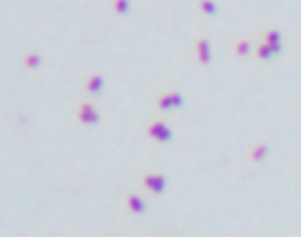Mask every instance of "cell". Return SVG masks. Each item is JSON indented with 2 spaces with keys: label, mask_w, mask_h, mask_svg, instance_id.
Listing matches in <instances>:
<instances>
[{
  "label": "cell",
  "mask_w": 301,
  "mask_h": 237,
  "mask_svg": "<svg viewBox=\"0 0 301 237\" xmlns=\"http://www.w3.org/2000/svg\"><path fill=\"white\" fill-rule=\"evenodd\" d=\"M147 135H150L154 142H162V145H167V142H172V127L165 122V120H150L147 122Z\"/></svg>",
  "instance_id": "6da1fadb"
},
{
  "label": "cell",
  "mask_w": 301,
  "mask_h": 237,
  "mask_svg": "<svg viewBox=\"0 0 301 237\" xmlns=\"http://www.w3.org/2000/svg\"><path fill=\"white\" fill-rule=\"evenodd\" d=\"M75 120L80 125H97L100 122V110L95 107L90 100H82L75 110Z\"/></svg>",
  "instance_id": "7a4b0ae2"
},
{
  "label": "cell",
  "mask_w": 301,
  "mask_h": 237,
  "mask_svg": "<svg viewBox=\"0 0 301 237\" xmlns=\"http://www.w3.org/2000/svg\"><path fill=\"white\" fill-rule=\"evenodd\" d=\"M140 182H142L145 190H150L152 195H162V192L167 190V178L159 175V173H145V175L140 178Z\"/></svg>",
  "instance_id": "3957f363"
},
{
  "label": "cell",
  "mask_w": 301,
  "mask_h": 237,
  "mask_svg": "<svg viewBox=\"0 0 301 237\" xmlns=\"http://www.w3.org/2000/svg\"><path fill=\"white\" fill-rule=\"evenodd\" d=\"M184 105V95L177 93V90H170V93H162L157 98V110H177Z\"/></svg>",
  "instance_id": "277c9868"
},
{
  "label": "cell",
  "mask_w": 301,
  "mask_h": 237,
  "mask_svg": "<svg viewBox=\"0 0 301 237\" xmlns=\"http://www.w3.org/2000/svg\"><path fill=\"white\" fill-rule=\"evenodd\" d=\"M194 55L197 60L202 62V65H209L212 62V40L207 35H199V38L194 40Z\"/></svg>",
  "instance_id": "5b68a950"
},
{
  "label": "cell",
  "mask_w": 301,
  "mask_h": 237,
  "mask_svg": "<svg viewBox=\"0 0 301 237\" xmlns=\"http://www.w3.org/2000/svg\"><path fill=\"white\" fill-rule=\"evenodd\" d=\"M125 205H127V210L132 215H145V210H147V202H145V198L140 192H127L125 195Z\"/></svg>",
  "instance_id": "8992f818"
},
{
  "label": "cell",
  "mask_w": 301,
  "mask_h": 237,
  "mask_svg": "<svg viewBox=\"0 0 301 237\" xmlns=\"http://www.w3.org/2000/svg\"><path fill=\"white\" fill-rule=\"evenodd\" d=\"M259 40L266 42V45H271V48H276V50H282V33L276 28H264Z\"/></svg>",
  "instance_id": "52a82bcc"
},
{
  "label": "cell",
  "mask_w": 301,
  "mask_h": 237,
  "mask_svg": "<svg viewBox=\"0 0 301 237\" xmlns=\"http://www.w3.org/2000/svg\"><path fill=\"white\" fill-rule=\"evenodd\" d=\"M105 88V75H100V73H92V75H87L85 80V93H90V95H97L100 90Z\"/></svg>",
  "instance_id": "ba28073f"
},
{
  "label": "cell",
  "mask_w": 301,
  "mask_h": 237,
  "mask_svg": "<svg viewBox=\"0 0 301 237\" xmlns=\"http://www.w3.org/2000/svg\"><path fill=\"white\" fill-rule=\"evenodd\" d=\"M266 155H269V145H266L264 140L254 142V145L249 147V160H251V162H264Z\"/></svg>",
  "instance_id": "9c48e42d"
},
{
  "label": "cell",
  "mask_w": 301,
  "mask_h": 237,
  "mask_svg": "<svg viewBox=\"0 0 301 237\" xmlns=\"http://www.w3.org/2000/svg\"><path fill=\"white\" fill-rule=\"evenodd\" d=\"M282 50H276V48H271V45H266V42H257V58H262V60H271V58H276Z\"/></svg>",
  "instance_id": "30bf717a"
},
{
  "label": "cell",
  "mask_w": 301,
  "mask_h": 237,
  "mask_svg": "<svg viewBox=\"0 0 301 237\" xmlns=\"http://www.w3.org/2000/svg\"><path fill=\"white\" fill-rule=\"evenodd\" d=\"M42 65V55L35 53V50H30V53H25L22 55V68H28V70H35Z\"/></svg>",
  "instance_id": "8fae6325"
},
{
  "label": "cell",
  "mask_w": 301,
  "mask_h": 237,
  "mask_svg": "<svg viewBox=\"0 0 301 237\" xmlns=\"http://www.w3.org/2000/svg\"><path fill=\"white\" fill-rule=\"evenodd\" d=\"M231 50H234V55H239V58H246V55H251V42H249V40H237Z\"/></svg>",
  "instance_id": "7c38bea8"
},
{
  "label": "cell",
  "mask_w": 301,
  "mask_h": 237,
  "mask_svg": "<svg viewBox=\"0 0 301 237\" xmlns=\"http://www.w3.org/2000/svg\"><path fill=\"white\" fill-rule=\"evenodd\" d=\"M130 3H125V0H117V3H112V10L114 13H120V15H125V13H130Z\"/></svg>",
  "instance_id": "4fadbf2b"
},
{
  "label": "cell",
  "mask_w": 301,
  "mask_h": 237,
  "mask_svg": "<svg viewBox=\"0 0 301 237\" xmlns=\"http://www.w3.org/2000/svg\"><path fill=\"white\" fill-rule=\"evenodd\" d=\"M199 10H202V13H209V15H214V13H217V3H199Z\"/></svg>",
  "instance_id": "5bb4252c"
},
{
  "label": "cell",
  "mask_w": 301,
  "mask_h": 237,
  "mask_svg": "<svg viewBox=\"0 0 301 237\" xmlns=\"http://www.w3.org/2000/svg\"><path fill=\"white\" fill-rule=\"evenodd\" d=\"M107 237H114V235H107Z\"/></svg>",
  "instance_id": "9a60e30c"
}]
</instances>
